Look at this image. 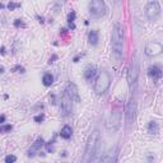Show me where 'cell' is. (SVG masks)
<instances>
[{"mask_svg":"<svg viewBox=\"0 0 163 163\" xmlns=\"http://www.w3.org/2000/svg\"><path fill=\"white\" fill-rule=\"evenodd\" d=\"M17 161V157L16 156H7L5 157V162L7 163H13V162H16Z\"/></svg>","mask_w":163,"mask_h":163,"instance_id":"obj_22","label":"cell"},{"mask_svg":"<svg viewBox=\"0 0 163 163\" xmlns=\"http://www.w3.org/2000/svg\"><path fill=\"white\" fill-rule=\"evenodd\" d=\"M4 121H5V116H4V115H2V116H0V124H3Z\"/></svg>","mask_w":163,"mask_h":163,"instance_id":"obj_26","label":"cell"},{"mask_svg":"<svg viewBox=\"0 0 163 163\" xmlns=\"http://www.w3.org/2000/svg\"><path fill=\"white\" fill-rule=\"evenodd\" d=\"M124 28L120 23H116L112 28V49L117 60H120L122 58V54H124Z\"/></svg>","mask_w":163,"mask_h":163,"instance_id":"obj_1","label":"cell"},{"mask_svg":"<svg viewBox=\"0 0 163 163\" xmlns=\"http://www.w3.org/2000/svg\"><path fill=\"white\" fill-rule=\"evenodd\" d=\"M135 119H137V101L134 98L129 100L126 107H125V121H126V126H131Z\"/></svg>","mask_w":163,"mask_h":163,"instance_id":"obj_8","label":"cell"},{"mask_svg":"<svg viewBox=\"0 0 163 163\" xmlns=\"http://www.w3.org/2000/svg\"><path fill=\"white\" fill-rule=\"evenodd\" d=\"M13 129L12 125H2L0 126V134H7V133H10Z\"/></svg>","mask_w":163,"mask_h":163,"instance_id":"obj_20","label":"cell"},{"mask_svg":"<svg viewBox=\"0 0 163 163\" xmlns=\"http://www.w3.org/2000/svg\"><path fill=\"white\" fill-rule=\"evenodd\" d=\"M0 52H2V55H5V47H4V46L0 49Z\"/></svg>","mask_w":163,"mask_h":163,"instance_id":"obj_27","label":"cell"},{"mask_svg":"<svg viewBox=\"0 0 163 163\" xmlns=\"http://www.w3.org/2000/svg\"><path fill=\"white\" fill-rule=\"evenodd\" d=\"M100 143H101V133H100L98 129H94L92 131V134L89 135L88 142H87L86 156L83 158L84 162H92V161H94V156H96V153L98 152Z\"/></svg>","mask_w":163,"mask_h":163,"instance_id":"obj_2","label":"cell"},{"mask_svg":"<svg viewBox=\"0 0 163 163\" xmlns=\"http://www.w3.org/2000/svg\"><path fill=\"white\" fill-rule=\"evenodd\" d=\"M42 82H44V86H46V87H50V86L54 83V77H52L50 73H46V74H44Z\"/></svg>","mask_w":163,"mask_h":163,"instance_id":"obj_19","label":"cell"},{"mask_svg":"<svg viewBox=\"0 0 163 163\" xmlns=\"http://www.w3.org/2000/svg\"><path fill=\"white\" fill-rule=\"evenodd\" d=\"M65 93L70 97V100H72L73 102H79V101H80L78 87H77L74 83H72V82H69V83L66 84V87H65Z\"/></svg>","mask_w":163,"mask_h":163,"instance_id":"obj_11","label":"cell"},{"mask_svg":"<svg viewBox=\"0 0 163 163\" xmlns=\"http://www.w3.org/2000/svg\"><path fill=\"white\" fill-rule=\"evenodd\" d=\"M162 44L161 42H157V41H153V42H149V44H147V46H145V54L148 56H151V58H153V56H157V55H159V54L162 52Z\"/></svg>","mask_w":163,"mask_h":163,"instance_id":"obj_10","label":"cell"},{"mask_svg":"<svg viewBox=\"0 0 163 163\" xmlns=\"http://www.w3.org/2000/svg\"><path fill=\"white\" fill-rule=\"evenodd\" d=\"M19 7H21L19 3H9V4H8V9H9V10H14V9L19 8Z\"/></svg>","mask_w":163,"mask_h":163,"instance_id":"obj_21","label":"cell"},{"mask_svg":"<svg viewBox=\"0 0 163 163\" xmlns=\"http://www.w3.org/2000/svg\"><path fill=\"white\" fill-rule=\"evenodd\" d=\"M14 26H16V27H23V28H24V27H26V23L22 22L21 19H17V21L14 22Z\"/></svg>","mask_w":163,"mask_h":163,"instance_id":"obj_24","label":"cell"},{"mask_svg":"<svg viewBox=\"0 0 163 163\" xmlns=\"http://www.w3.org/2000/svg\"><path fill=\"white\" fill-rule=\"evenodd\" d=\"M72 134H73L72 128H70L69 125H65V126L61 129V131H60V137H61L63 139H69V138H72Z\"/></svg>","mask_w":163,"mask_h":163,"instance_id":"obj_14","label":"cell"},{"mask_svg":"<svg viewBox=\"0 0 163 163\" xmlns=\"http://www.w3.org/2000/svg\"><path fill=\"white\" fill-rule=\"evenodd\" d=\"M120 126H121V111L114 110L107 119L106 128L110 133H116L120 129Z\"/></svg>","mask_w":163,"mask_h":163,"instance_id":"obj_5","label":"cell"},{"mask_svg":"<svg viewBox=\"0 0 163 163\" xmlns=\"http://www.w3.org/2000/svg\"><path fill=\"white\" fill-rule=\"evenodd\" d=\"M73 101L70 100V97L68 96L66 93L63 94L61 101H60V112L63 116H68L72 112V108H73Z\"/></svg>","mask_w":163,"mask_h":163,"instance_id":"obj_9","label":"cell"},{"mask_svg":"<svg viewBox=\"0 0 163 163\" xmlns=\"http://www.w3.org/2000/svg\"><path fill=\"white\" fill-rule=\"evenodd\" d=\"M111 84V78H110V74L107 72L102 70L98 73L97 78H96V82H94V92L97 94H102L105 93L108 87Z\"/></svg>","mask_w":163,"mask_h":163,"instance_id":"obj_4","label":"cell"},{"mask_svg":"<svg viewBox=\"0 0 163 163\" xmlns=\"http://www.w3.org/2000/svg\"><path fill=\"white\" fill-rule=\"evenodd\" d=\"M88 41L92 46H96L98 44V32L97 31H91L88 35Z\"/></svg>","mask_w":163,"mask_h":163,"instance_id":"obj_15","label":"cell"},{"mask_svg":"<svg viewBox=\"0 0 163 163\" xmlns=\"http://www.w3.org/2000/svg\"><path fill=\"white\" fill-rule=\"evenodd\" d=\"M145 16L149 21H157L161 16V5L158 0H149L147 7H145Z\"/></svg>","mask_w":163,"mask_h":163,"instance_id":"obj_6","label":"cell"},{"mask_svg":"<svg viewBox=\"0 0 163 163\" xmlns=\"http://www.w3.org/2000/svg\"><path fill=\"white\" fill-rule=\"evenodd\" d=\"M13 72H18V73H24V68H22V66H16L14 69H13Z\"/></svg>","mask_w":163,"mask_h":163,"instance_id":"obj_25","label":"cell"},{"mask_svg":"<svg viewBox=\"0 0 163 163\" xmlns=\"http://www.w3.org/2000/svg\"><path fill=\"white\" fill-rule=\"evenodd\" d=\"M148 131L151 134H153V135H157L159 133V125L156 121H151L149 122V125H148Z\"/></svg>","mask_w":163,"mask_h":163,"instance_id":"obj_16","label":"cell"},{"mask_svg":"<svg viewBox=\"0 0 163 163\" xmlns=\"http://www.w3.org/2000/svg\"><path fill=\"white\" fill-rule=\"evenodd\" d=\"M44 119H45V115H44V114H41V115H37V116L35 117V121H36V122H42Z\"/></svg>","mask_w":163,"mask_h":163,"instance_id":"obj_23","label":"cell"},{"mask_svg":"<svg viewBox=\"0 0 163 163\" xmlns=\"http://www.w3.org/2000/svg\"><path fill=\"white\" fill-rule=\"evenodd\" d=\"M3 8H4V5H3V4H0V10H2Z\"/></svg>","mask_w":163,"mask_h":163,"instance_id":"obj_28","label":"cell"},{"mask_svg":"<svg viewBox=\"0 0 163 163\" xmlns=\"http://www.w3.org/2000/svg\"><path fill=\"white\" fill-rule=\"evenodd\" d=\"M44 144H45V143H44V139H42V138H38V139L32 144L31 149L28 151V156H30V157H33L36 152H40V151H41V148L44 147Z\"/></svg>","mask_w":163,"mask_h":163,"instance_id":"obj_12","label":"cell"},{"mask_svg":"<svg viewBox=\"0 0 163 163\" xmlns=\"http://www.w3.org/2000/svg\"><path fill=\"white\" fill-rule=\"evenodd\" d=\"M94 73H96V68L92 66V65H89L87 69H86V72H84V78H86L87 80H91L92 77L94 75Z\"/></svg>","mask_w":163,"mask_h":163,"instance_id":"obj_18","label":"cell"},{"mask_svg":"<svg viewBox=\"0 0 163 163\" xmlns=\"http://www.w3.org/2000/svg\"><path fill=\"white\" fill-rule=\"evenodd\" d=\"M75 12L72 10L69 13V16H68V24H69V28L70 30H75V24H74V21H75Z\"/></svg>","mask_w":163,"mask_h":163,"instance_id":"obj_17","label":"cell"},{"mask_svg":"<svg viewBox=\"0 0 163 163\" xmlns=\"http://www.w3.org/2000/svg\"><path fill=\"white\" fill-rule=\"evenodd\" d=\"M106 12L107 7L105 0H89V13L93 17L100 18L106 14Z\"/></svg>","mask_w":163,"mask_h":163,"instance_id":"obj_7","label":"cell"},{"mask_svg":"<svg viewBox=\"0 0 163 163\" xmlns=\"http://www.w3.org/2000/svg\"><path fill=\"white\" fill-rule=\"evenodd\" d=\"M148 74H149V77H151V78H153L154 80H158V79L162 78V70H161V68L157 66V65H153V66L149 68V69H148Z\"/></svg>","mask_w":163,"mask_h":163,"instance_id":"obj_13","label":"cell"},{"mask_svg":"<svg viewBox=\"0 0 163 163\" xmlns=\"http://www.w3.org/2000/svg\"><path fill=\"white\" fill-rule=\"evenodd\" d=\"M139 72H140V68H139V60L138 56L135 55L130 63L129 66V70H128V83L129 87L131 89V92H135L137 89V84H138V78H139Z\"/></svg>","mask_w":163,"mask_h":163,"instance_id":"obj_3","label":"cell"}]
</instances>
